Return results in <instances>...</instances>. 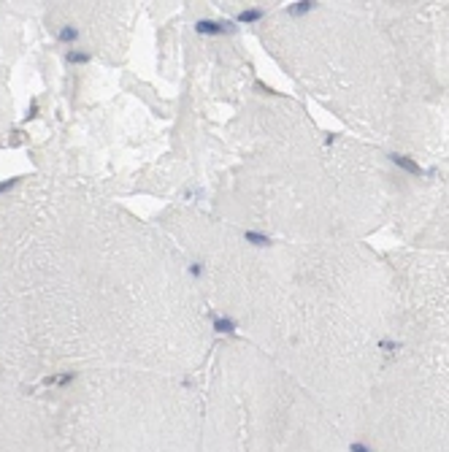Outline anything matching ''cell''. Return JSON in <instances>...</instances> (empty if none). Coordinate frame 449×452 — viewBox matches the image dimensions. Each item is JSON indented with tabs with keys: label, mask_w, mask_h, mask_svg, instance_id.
<instances>
[{
	"label": "cell",
	"mask_w": 449,
	"mask_h": 452,
	"mask_svg": "<svg viewBox=\"0 0 449 452\" xmlns=\"http://www.w3.org/2000/svg\"><path fill=\"white\" fill-rule=\"evenodd\" d=\"M349 450H352V452H371V447H365V444H360V441H355Z\"/></svg>",
	"instance_id": "cell-1"
}]
</instances>
